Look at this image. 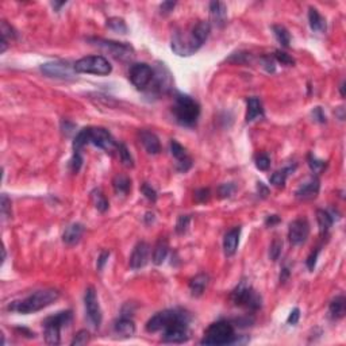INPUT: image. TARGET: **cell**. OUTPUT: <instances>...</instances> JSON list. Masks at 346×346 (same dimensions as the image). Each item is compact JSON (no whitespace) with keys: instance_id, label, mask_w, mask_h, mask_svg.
<instances>
[{"instance_id":"7","label":"cell","mask_w":346,"mask_h":346,"mask_svg":"<svg viewBox=\"0 0 346 346\" xmlns=\"http://www.w3.org/2000/svg\"><path fill=\"white\" fill-rule=\"evenodd\" d=\"M231 300L236 306L245 307L250 311H259L261 308V296L256 292L248 280H241L234 291L231 292Z\"/></svg>"},{"instance_id":"45","label":"cell","mask_w":346,"mask_h":346,"mask_svg":"<svg viewBox=\"0 0 346 346\" xmlns=\"http://www.w3.org/2000/svg\"><path fill=\"white\" fill-rule=\"evenodd\" d=\"M210 197H211V191H210L208 188H200V189L195 191V200H196L197 203L208 202Z\"/></svg>"},{"instance_id":"3","label":"cell","mask_w":346,"mask_h":346,"mask_svg":"<svg viewBox=\"0 0 346 346\" xmlns=\"http://www.w3.org/2000/svg\"><path fill=\"white\" fill-rule=\"evenodd\" d=\"M58 298H60V292L57 289H41V291L29 295L27 298L22 299L19 302L11 303L8 306V310L16 311L19 314H33L50 306Z\"/></svg>"},{"instance_id":"21","label":"cell","mask_w":346,"mask_h":346,"mask_svg":"<svg viewBox=\"0 0 346 346\" xmlns=\"http://www.w3.org/2000/svg\"><path fill=\"white\" fill-rule=\"evenodd\" d=\"M210 16L211 22L216 27H223L227 20V8L222 1H211L210 3Z\"/></svg>"},{"instance_id":"26","label":"cell","mask_w":346,"mask_h":346,"mask_svg":"<svg viewBox=\"0 0 346 346\" xmlns=\"http://www.w3.org/2000/svg\"><path fill=\"white\" fill-rule=\"evenodd\" d=\"M308 22H310V27L314 31H317V33H325L326 31V19L314 7H310V10H308Z\"/></svg>"},{"instance_id":"42","label":"cell","mask_w":346,"mask_h":346,"mask_svg":"<svg viewBox=\"0 0 346 346\" xmlns=\"http://www.w3.org/2000/svg\"><path fill=\"white\" fill-rule=\"evenodd\" d=\"M83 167V157L80 156L79 152H75L72 156V159L69 161V169L72 171V173H77Z\"/></svg>"},{"instance_id":"23","label":"cell","mask_w":346,"mask_h":346,"mask_svg":"<svg viewBox=\"0 0 346 346\" xmlns=\"http://www.w3.org/2000/svg\"><path fill=\"white\" fill-rule=\"evenodd\" d=\"M208 283H210V276L207 273H199L189 280V291L192 293V296H196V298L202 296Z\"/></svg>"},{"instance_id":"56","label":"cell","mask_w":346,"mask_h":346,"mask_svg":"<svg viewBox=\"0 0 346 346\" xmlns=\"http://www.w3.org/2000/svg\"><path fill=\"white\" fill-rule=\"evenodd\" d=\"M257 189H259V193L262 197H266L268 195H269V188L265 187V184L261 183V181H260V183H257Z\"/></svg>"},{"instance_id":"32","label":"cell","mask_w":346,"mask_h":346,"mask_svg":"<svg viewBox=\"0 0 346 346\" xmlns=\"http://www.w3.org/2000/svg\"><path fill=\"white\" fill-rule=\"evenodd\" d=\"M272 30H273V34L276 39L279 41V43L284 48H288L289 43H291V34L284 26H280V24H274L272 26Z\"/></svg>"},{"instance_id":"46","label":"cell","mask_w":346,"mask_h":346,"mask_svg":"<svg viewBox=\"0 0 346 346\" xmlns=\"http://www.w3.org/2000/svg\"><path fill=\"white\" fill-rule=\"evenodd\" d=\"M274 57H276V60H277L279 63L284 64V65H289V67H292L293 64H295V60H293L289 54L284 53V52H281V50H276V52H274Z\"/></svg>"},{"instance_id":"12","label":"cell","mask_w":346,"mask_h":346,"mask_svg":"<svg viewBox=\"0 0 346 346\" xmlns=\"http://www.w3.org/2000/svg\"><path fill=\"white\" fill-rule=\"evenodd\" d=\"M41 72L48 77L69 80L75 76V68L67 63H46L41 65Z\"/></svg>"},{"instance_id":"25","label":"cell","mask_w":346,"mask_h":346,"mask_svg":"<svg viewBox=\"0 0 346 346\" xmlns=\"http://www.w3.org/2000/svg\"><path fill=\"white\" fill-rule=\"evenodd\" d=\"M61 329L63 327L52 323H43V336L48 345H60L61 342Z\"/></svg>"},{"instance_id":"14","label":"cell","mask_w":346,"mask_h":346,"mask_svg":"<svg viewBox=\"0 0 346 346\" xmlns=\"http://www.w3.org/2000/svg\"><path fill=\"white\" fill-rule=\"evenodd\" d=\"M189 340V325L178 323L164 330L163 341L168 344H183Z\"/></svg>"},{"instance_id":"10","label":"cell","mask_w":346,"mask_h":346,"mask_svg":"<svg viewBox=\"0 0 346 346\" xmlns=\"http://www.w3.org/2000/svg\"><path fill=\"white\" fill-rule=\"evenodd\" d=\"M130 82L137 89H146L152 84L154 77V69L148 64H133L129 71Z\"/></svg>"},{"instance_id":"6","label":"cell","mask_w":346,"mask_h":346,"mask_svg":"<svg viewBox=\"0 0 346 346\" xmlns=\"http://www.w3.org/2000/svg\"><path fill=\"white\" fill-rule=\"evenodd\" d=\"M238 341L240 340L237 338L233 325L227 321H218L207 329L200 344L202 345H230V344H238Z\"/></svg>"},{"instance_id":"4","label":"cell","mask_w":346,"mask_h":346,"mask_svg":"<svg viewBox=\"0 0 346 346\" xmlns=\"http://www.w3.org/2000/svg\"><path fill=\"white\" fill-rule=\"evenodd\" d=\"M173 115L178 125L191 127L197 122L200 115V106L195 99L188 95L177 93L173 104Z\"/></svg>"},{"instance_id":"33","label":"cell","mask_w":346,"mask_h":346,"mask_svg":"<svg viewBox=\"0 0 346 346\" xmlns=\"http://www.w3.org/2000/svg\"><path fill=\"white\" fill-rule=\"evenodd\" d=\"M295 168L296 167H288V168H284L281 169V171H277V172H274L272 176H270V184H273V185H276V187H284V184H285V181H287V177H288V174L291 172H293L295 171Z\"/></svg>"},{"instance_id":"18","label":"cell","mask_w":346,"mask_h":346,"mask_svg":"<svg viewBox=\"0 0 346 346\" xmlns=\"http://www.w3.org/2000/svg\"><path fill=\"white\" fill-rule=\"evenodd\" d=\"M240 236H241V227H233L231 230L226 233V236L223 238V252L227 257L236 255L237 249H238V244H240Z\"/></svg>"},{"instance_id":"17","label":"cell","mask_w":346,"mask_h":346,"mask_svg":"<svg viewBox=\"0 0 346 346\" xmlns=\"http://www.w3.org/2000/svg\"><path fill=\"white\" fill-rule=\"evenodd\" d=\"M321 189V184L317 177H308L304 183L299 185V188L295 192V196L298 197L299 200H311L315 199L319 193Z\"/></svg>"},{"instance_id":"43","label":"cell","mask_w":346,"mask_h":346,"mask_svg":"<svg viewBox=\"0 0 346 346\" xmlns=\"http://www.w3.org/2000/svg\"><path fill=\"white\" fill-rule=\"evenodd\" d=\"M88 342H89V333L86 332V330H80V332L75 336V338H73L72 342H71V345H86Z\"/></svg>"},{"instance_id":"9","label":"cell","mask_w":346,"mask_h":346,"mask_svg":"<svg viewBox=\"0 0 346 346\" xmlns=\"http://www.w3.org/2000/svg\"><path fill=\"white\" fill-rule=\"evenodd\" d=\"M88 41L118 60H130L131 57H134V48L129 43L116 42V41H110V39L107 41V39L101 38H88Z\"/></svg>"},{"instance_id":"59","label":"cell","mask_w":346,"mask_h":346,"mask_svg":"<svg viewBox=\"0 0 346 346\" xmlns=\"http://www.w3.org/2000/svg\"><path fill=\"white\" fill-rule=\"evenodd\" d=\"M64 4H65V1H63V3H57V1H54V3H52V5H53L54 8H56V11H57V12L60 11V8H61Z\"/></svg>"},{"instance_id":"20","label":"cell","mask_w":346,"mask_h":346,"mask_svg":"<svg viewBox=\"0 0 346 346\" xmlns=\"http://www.w3.org/2000/svg\"><path fill=\"white\" fill-rule=\"evenodd\" d=\"M114 333L120 338H130L135 334V325L133 319L122 315L114 322Z\"/></svg>"},{"instance_id":"38","label":"cell","mask_w":346,"mask_h":346,"mask_svg":"<svg viewBox=\"0 0 346 346\" xmlns=\"http://www.w3.org/2000/svg\"><path fill=\"white\" fill-rule=\"evenodd\" d=\"M189 223H191V218L188 215L178 216L177 223H176V233L180 234V236L185 234L188 231V229H189Z\"/></svg>"},{"instance_id":"22","label":"cell","mask_w":346,"mask_h":346,"mask_svg":"<svg viewBox=\"0 0 346 346\" xmlns=\"http://www.w3.org/2000/svg\"><path fill=\"white\" fill-rule=\"evenodd\" d=\"M83 234H84V226L82 223H73L71 226H68L65 229L63 234L64 244H67L68 246H73L80 242Z\"/></svg>"},{"instance_id":"15","label":"cell","mask_w":346,"mask_h":346,"mask_svg":"<svg viewBox=\"0 0 346 346\" xmlns=\"http://www.w3.org/2000/svg\"><path fill=\"white\" fill-rule=\"evenodd\" d=\"M149 255L150 246L144 241L138 242L133 249L131 256H130V268L133 270H138L141 268H144L149 261Z\"/></svg>"},{"instance_id":"40","label":"cell","mask_w":346,"mask_h":346,"mask_svg":"<svg viewBox=\"0 0 346 346\" xmlns=\"http://www.w3.org/2000/svg\"><path fill=\"white\" fill-rule=\"evenodd\" d=\"M236 189L237 187L234 183H225L218 187V193H219V197H230L236 192Z\"/></svg>"},{"instance_id":"37","label":"cell","mask_w":346,"mask_h":346,"mask_svg":"<svg viewBox=\"0 0 346 346\" xmlns=\"http://www.w3.org/2000/svg\"><path fill=\"white\" fill-rule=\"evenodd\" d=\"M308 167L314 173H321L326 168V163L322 160H318L314 154H308Z\"/></svg>"},{"instance_id":"19","label":"cell","mask_w":346,"mask_h":346,"mask_svg":"<svg viewBox=\"0 0 346 346\" xmlns=\"http://www.w3.org/2000/svg\"><path fill=\"white\" fill-rule=\"evenodd\" d=\"M140 142L144 145V148L149 154H159L161 152V144L157 135L149 131V130H141Z\"/></svg>"},{"instance_id":"57","label":"cell","mask_w":346,"mask_h":346,"mask_svg":"<svg viewBox=\"0 0 346 346\" xmlns=\"http://www.w3.org/2000/svg\"><path fill=\"white\" fill-rule=\"evenodd\" d=\"M289 277V269L287 268V266H284L283 270H281V273H280V283H285L287 280H288Z\"/></svg>"},{"instance_id":"39","label":"cell","mask_w":346,"mask_h":346,"mask_svg":"<svg viewBox=\"0 0 346 346\" xmlns=\"http://www.w3.org/2000/svg\"><path fill=\"white\" fill-rule=\"evenodd\" d=\"M255 163H256V167H257V169H260V171H268L270 167V159L268 154L265 153H260L256 156L255 159Z\"/></svg>"},{"instance_id":"11","label":"cell","mask_w":346,"mask_h":346,"mask_svg":"<svg viewBox=\"0 0 346 346\" xmlns=\"http://www.w3.org/2000/svg\"><path fill=\"white\" fill-rule=\"evenodd\" d=\"M84 304H86V313L89 323L95 329H99L101 325L103 315H101L100 304H99V300H97L96 291H95L93 287L86 288V295H84Z\"/></svg>"},{"instance_id":"50","label":"cell","mask_w":346,"mask_h":346,"mask_svg":"<svg viewBox=\"0 0 346 346\" xmlns=\"http://www.w3.org/2000/svg\"><path fill=\"white\" fill-rule=\"evenodd\" d=\"M299 319H300V310L299 308H293L292 311L289 313L288 318H287V323L295 326L299 322Z\"/></svg>"},{"instance_id":"44","label":"cell","mask_w":346,"mask_h":346,"mask_svg":"<svg viewBox=\"0 0 346 346\" xmlns=\"http://www.w3.org/2000/svg\"><path fill=\"white\" fill-rule=\"evenodd\" d=\"M0 210L4 218H11V200L7 197L5 193L1 195V202H0Z\"/></svg>"},{"instance_id":"51","label":"cell","mask_w":346,"mask_h":346,"mask_svg":"<svg viewBox=\"0 0 346 346\" xmlns=\"http://www.w3.org/2000/svg\"><path fill=\"white\" fill-rule=\"evenodd\" d=\"M313 118L317 122H319V123H325L326 122V115H325V112H323V110L321 108V107H315L313 110Z\"/></svg>"},{"instance_id":"31","label":"cell","mask_w":346,"mask_h":346,"mask_svg":"<svg viewBox=\"0 0 346 346\" xmlns=\"http://www.w3.org/2000/svg\"><path fill=\"white\" fill-rule=\"evenodd\" d=\"M0 31H1V49H0V53H4L5 49L8 46V42L16 38V33L5 20H1V30Z\"/></svg>"},{"instance_id":"58","label":"cell","mask_w":346,"mask_h":346,"mask_svg":"<svg viewBox=\"0 0 346 346\" xmlns=\"http://www.w3.org/2000/svg\"><path fill=\"white\" fill-rule=\"evenodd\" d=\"M144 221L148 223V225H150L152 222L154 221V214L153 212H146L145 214V216H144Z\"/></svg>"},{"instance_id":"47","label":"cell","mask_w":346,"mask_h":346,"mask_svg":"<svg viewBox=\"0 0 346 346\" xmlns=\"http://www.w3.org/2000/svg\"><path fill=\"white\" fill-rule=\"evenodd\" d=\"M141 191H142V193L145 195V197H146L148 200H150V202H156V200H157V192H156L148 183L142 184Z\"/></svg>"},{"instance_id":"30","label":"cell","mask_w":346,"mask_h":346,"mask_svg":"<svg viewBox=\"0 0 346 346\" xmlns=\"http://www.w3.org/2000/svg\"><path fill=\"white\" fill-rule=\"evenodd\" d=\"M112 187L118 195H127L131 188V180L125 174H116L112 180Z\"/></svg>"},{"instance_id":"52","label":"cell","mask_w":346,"mask_h":346,"mask_svg":"<svg viewBox=\"0 0 346 346\" xmlns=\"http://www.w3.org/2000/svg\"><path fill=\"white\" fill-rule=\"evenodd\" d=\"M174 5H176L174 1H164L163 4L160 5V12L163 15L171 14L173 11V8H174Z\"/></svg>"},{"instance_id":"27","label":"cell","mask_w":346,"mask_h":346,"mask_svg":"<svg viewBox=\"0 0 346 346\" xmlns=\"http://www.w3.org/2000/svg\"><path fill=\"white\" fill-rule=\"evenodd\" d=\"M264 115L262 103L259 97H249L248 99V110H246V122H253L259 116Z\"/></svg>"},{"instance_id":"24","label":"cell","mask_w":346,"mask_h":346,"mask_svg":"<svg viewBox=\"0 0 346 346\" xmlns=\"http://www.w3.org/2000/svg\"><path fill=\"white\" fill-rule=\"evenodd\" d=\"M346 313V299L344 295H338L333 299L330 306H329V315L334 321L342 319L345 317Z\"/></svg>"},{"instance_id":"53","label":"cell","mask_w":346,"mask_h":346,"mask_svg":"<svg viewBox=\"0 0 346 346\" xmlns=\"http://www.w3.org/2000/svg\"><path fill=\"white\" fill-rule=\"evenodd\" d=\"M262 64H264V68L268 71L269 73H273L276 67H274V61L273 58H270L269 56L268 57H262Z\"/></svg>"},{"instance_id":"36","label":"cell","mask_w":346,"mask_h":346,"mask_svg":"<svg viewBox=\"0 0 346 346\" xmlns=\"http://www.w3.org/2000/svg\"><path fill=\"white\" fill-rule=\"evenodd\" d=\"M107 27L111 30H114V31H116V33H120V34H126L127 33V26H126L125 20L122 19V18H110V19L107 20Z\"/></svg>"},{"instance_id":"54","label":"cell","mask_w":346,"mask_h":346,"mask_svg":"<svg viewBox=\"0 0 346 346\" xmlns=\"http://www.w3.org/2000/svg\"><path fill=\"white\" fill-rule=\"evenodd\" d=\"M280 222H281V219H280L279 215H269L266 216V219H265V226L273 227L276 225H279Z\"/></svg>"},{"instance_id":"48","label":"cell","mask_w":346,"mask_h":346,"mask_svg":"<svg viewBox=\"0 0 346 346\" xmlns=\"http://www.w3.org/2000/svg\"><path fill=\"white\" fill-rule=\"evenodd\" d=\"M319 252H321V249L319 248H317V249L314 250L311 255L308 256V259L306 260V265H307L308 270H314V268H315V265H317V260H318V255H319Z\"/></svg>"},{"instance_id":"16","label":"cell","mask_w":346,"mask_h":346,"mask_svg":"<svg viewBox=\"0 0 346 346\" xmlns=\"http://www.w3.org/2000/svg\"><path fill=\"white\" fill-rule=\"evenodd\" d=\"M171 153L176 159L177 164H176V169L178 172L185 173L188 172L191 167H192V160L187 154V150L184 149L183 145H180L177 141H171Z\"/></svg>"},{"instance_id":"2","label":"cell","mask_w":346,"mask_h":346,"mask_svg":"<svg viewBox=\"0 0 346 346\" xmlns=\"http://www.w3.org/2000/svg\"><path fill=\"white\" fill-rule=\"evenodd\" d=\"M88 144H92L103 149L106 153H114L118 150V145L114 137L103 127H86L80 130L73 140V150L80 152V150Z\"/></svg>"},{"instance_id":"55","label":"cell","mask_w":346,"mask_h":346,"mask_svg":"<svg viewBox=\"0 0 346 346\" xmlns=\"http://www.w3.org/2000/svg\"><path fill=\"white\" fill-rule=\"evenodd\" d=\"M61 129H63V131L67 135H69L71 133H73V129H75V125H73L72 122H69V120H63L61 122Z\"/></svg>"},{"instance_id":"60","label":"cell","mask_w":346,"mask_h":346,"mask_svg":"<svg viewBox=\"0 0 346 346\" xmlns=\"http://www.w3.org/2000/svg\"><path fill=\"white\" fill-rule=\"evenodd\" d=\"M340 92H341V96L345 97V83H341V86H340Z\"/></svg>"},{"instance_id":"29","label":"cell","mask_w":346,"mask_h":346,"mask_svg":"<svg viewBox=\"0 0 346 346\" xmlns=\"http://www.w3.org/2000/svg\"><path fill=\"white\" fill-rule=\"evenodd\" d=\"M317 221L318 226H319V233L321 236L326 234L327 231L330 230V227L333 226L334 223V218L329 211L326 210H318L317 211Z\"/></svg>"},{"instance_id":"13","label":"cell","mask_w":346,"mask_h":346,"mask_svg":"<svg viewBox=\"0 0 346 346\" xmlns=\"http://www.w3.org/2000/svg\"><path fill=\"white\" fill-rule=\"evenodd\" d=\"M310 234V225L306 219L299 218L289 223L288 229V238L292 245L298 246L304 244Z\"/></svg>"},{"instance_id":"1","label":"cell","mask_w":346,"mask_h":346,"mask_svg":"<svg viewBox=\"0 0 346 346\" xmlns=\"http://www.w3.org/2000/svg\"><path fill=\"white\" fill-rule=\"evenodd\" d=\"M211 31V26L206 20H199L183 27L174 30L171 39L172 50L181 57L192 56L202 48Z\"/></svg>"},{"instance_id":"28","label":"cell","mask_w":346,"mask_h":346,"mask_svg":"<svg viewBox=\"0 0 346 346\" xmlns=\"http://www.w3.org/2000/svg\"><path fill=\"white\" fill-rule=\"evenodd\" d=\"M168 252H169V246L167 240L160 238L159 242L156 244V246H154V249H153V257H152V260H153V264L154 265L163 264L164 261H165V259H167V256H168Z\"/></svg>"},{"instance_id":"41","label":"cell","mask_w":346,"mask_h":346,"mask_svg":"<svg viewBox=\"0 0 346 346\" xmlns=\"http://www.w3.org/2000/svg\"><path fill=\"white\" fill-rule=\"evenodd\" d=\"M281 249H283V242L280 240H274L269 249V257L272 261H277L279 260L280 255H281Z\"/></svg>"},{"instance_id":"5","label":"cell","mask_w":346,"mask_h":346,"mask_svg":"<svg viewBox=\"0 0 346 346\" xmlns=\"http://www.w3.org/2000/svg\"><path fill=\"white\" fill-rule=\"evenodd\" d=\"M191 315L185 310L181 308H172V310H164L161 313H157L156 315L150 318L146 323V332L157 333L164 332L165 329L178 325V323H188L191 322Z\"/></svg>"},{"instance_id":"8","label":"cell","mask_w":346,"mask_h":346,"mask_svg":"<svg viewBox=\"0 0 346 346\" xmlns=\"http://www.w3.org/2000/svg\"><path fill=\"white\" fill-rule=\"evenodd\" d=\"M73 68L77 73H91L97 76H107L112 71L108 60L103 56H88L80 58L73 64Z\"/></svg>"},{"instance_id":"49","label":"cell","mask_w":346,"mask_h":346,"mask_svg":"<svg viewBox=\"0 0 346 346\" xmlns=\"http://www.w3.org/2000/svg\"><path fill=\"white\" fill-rule=\"evenodd\" d=\"M108 257H110V252H101L100 256H99V259H97V262H96V268L99 272H101V270H103L104 265H106L107 261H108Z\"/></svg>"},{"instance_id":"34","label":"cell","mask_w":346,"mask_h":346,"mask_svg":"<svg viewBox=\"0 0 346 346\" xmlns=\"http://www.w3.org/2000/svg\"><path fill=\"white\" fill-rule=\"evenodd\" d=\"M91 199L97 211L106 212L108 210V200H107L100 189H93L91 192Z\"/></svg>"},{"instance_id":"35","label":"cell","mask_w":346,"mask_h":346,"mask_svg":"<svg viewBox=\"0 0 346 346\" xmlns=\"http://www.w3.org/2000/svg\"><path fill=\"white\" fill-rule=\"evenodd\" d=\"M118 153H119L120 161L122 164L125 165L126 168H133L134 167V160L131 157L129 149L126 148L125 144H119L118 145Z\"/></svg>"}]
</instances>
